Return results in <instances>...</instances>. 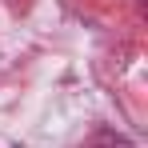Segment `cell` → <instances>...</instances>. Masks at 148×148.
<instances>
[{
  "label": "cell",
  "instance_id": "cell-1",
  "mask_svg": "<svg viewBox=\"0 0 148 148\" xmlns=\"http://www.w3.org/2000/svg\"><path fill=\"white\" fill-rule=\"evenodd\" d=\"M88 148H132V144H128V140H120V136H112V132H100Z\"/></svg>",
  "mask_w": 148,
  "mask_h": 148
}]
</instances>
